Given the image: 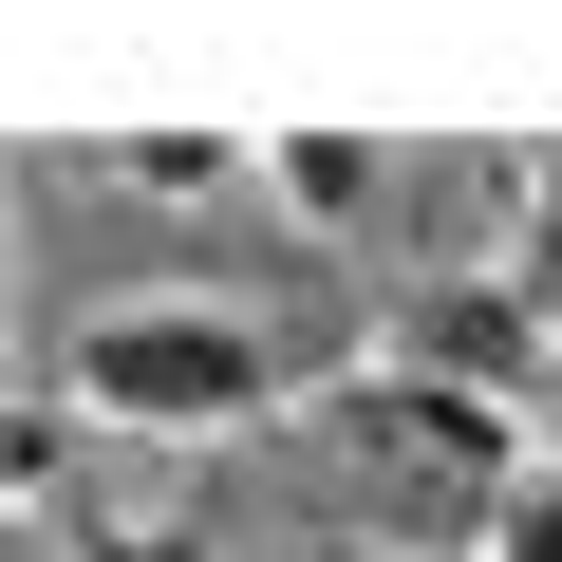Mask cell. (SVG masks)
I'll use <instances>...</instances> for the list:
<instances>
[{"label": "cell", "instance_id": "3", "mask_svg": "<svg viewBox=\"0 0 562 562\" xmlns=\"http://www.w3.org/2000/svg\"><path fill=\"white\" fill-rule=\"evenodd\" d=\"M375 357H413V375H450V394H487V413H562V338H543V301L525 281H413V301L375 319Z\"/></svg>", "mask_w": 562, "mask_h": 562}, {"label": "cell", "instance_id": "1", "mask_svg": "<svg viewBox=\"0 0 562 562\" xmlns=\"http://www.w3.org/2000/svg\"><path fill=\"white\" fill-rule=\"evenodd\" d=\"M76 413H94V431H150V450L262 431V413H281V338L225 301V281H132V301L76 319Z\"/></svg>", "mask_w": 562, "mask_h": 562}, {"label": "cell", "instance_id": "5", "mask_svg": "<svg viewBox=\"0 0 562 562\" xmlns=\"http://www.w3.org/2000/svg\"><path fill=\"white\" fill-rule=\"evenodd\" d=\"M94 169H113L132 206H206V188H244V132H113Z\"/></svg>", "mask_w": 562, "mask_h": 562}, {"label": "cell", "instance_id": "2", "mask_svg": "<svg viewBox=\"0 0 562 562\" xmlns=\"http://www.w3.org/2000/svg\"><path fill=\"white\" fill-rule=\"evenodd\" d=\"M338 450H375V469H431V487H469V506H506L543 450H525V413H487V394H450V375H413V357H357V375H319L301 394Z\"/></svg>", "mask_w": 562, "mask_h": 562}, {"label": "cell", "instance_id": "4", "mask_svg": "<svg viewBox=\"0 0 562 562\" xmlns=\"http://www.w3.org/2000/svg\"><path fill=\"white\" fill-rule=\"evenodd\" d=\"M262 188L301 206L319 244H338V225H375V150H357V132H262Z\"/></svg>", "mask_w": 562, "mask_h": 562}, {"label": "cell", "instance_id": "6", "mask_svg": "<svg viewBox=\"0 0 562 562\" xmlns=\"http://www.w3.org/2000/svg\"><path fill=\"white\" fill-rule=\"evenodd\" d=\"M57 562H225V543H206L188 506H76V525H57Z\"/></svg>", "mask_w": 562, "mask_h": 562}, {"label": "cell", "instance_id": "7", "mask_svg": "<svg viewBox=\"0 0 562 562\" xmlns=\"http://www.w3.org/2000/svg\"><path fill=\"white\" fill-rule=\"evenodd\" d=\"M469 562H562V450H543L506 506H469Z\"/></svg>", "mask_w": 562, "mask_h": 562}, {"label": "cell", "instance_id": "8", "mask_svg": "<svg viewBox=\"0 0 562 562\" xmlns=\"http://www.w3.org/2000/svg\"><path fill=\"white\" fill-rule=\"evenodd\" d=\"M506 281H525L543 338H562V169H525V262H506Z\"/></svg>", "mask_w": 562, "mask_h": 562}]
</instances>
